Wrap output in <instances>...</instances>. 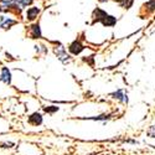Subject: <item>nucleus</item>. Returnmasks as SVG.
I'll return each mask as SVG.
<instances>
[{"instance_id":"obj_1","label":"nucleus","mask_w":155,"mask_h":155,"mask_svg":"<svg viewBox=\"0 0 155 155\" xmlns=\"http://www.w3.org/2000/svg\"><path fill=\"white\" fill-rule=\"evenodd\" d=\"M15 24H16V21L10 18H5V16L0 18V28L2 29H10L12 25H15Z\"/></svg>"},{"instance_id":"obj_7","label":"nucleus","mask_w":155,"mask_h":155,"mask_svg":"<svg viewBox=\"0 0 155 155\" xmlns=\"http://www.w3.org/2000/svg\"><path fill=\"white\" fill-rule=\"evenodd\" d=\"M31 37L32 38H40L41 37V29L38 24H34L31 26Z\"/></svg>"},{"instance_id":"obj_11","label":"nucleus","mask_w":155,"mask_h":155,"mask_svg":"<svg viewBox=\"0 0 155 155\" xmlns=\"http://www.w3.org/2000/svg\"><path fill=\"white\" fill-rule=\"evenodd\" d=\"M148 135L151 137V138H155V125L150 127L149 128V130H148Z\"/></svg>"},{"instance_id":"obj_6","label":"nucleus","mask_w":155,"mask_h":155,"mask_svg":"<svg viewBox=\"0 0 155 155\" xmlns=\"http://www.w3.org/2000/svg\"><path fill=\"white\" fill-rule=\"evenodd\" d=\"M0 81H3L4 83H10V81H11V73L6 67H3V70H2V77H0Z\"/></svg>"},{"instance_id":"obj_9","label":"nucleus","mask_w":155,"mask_h":155,"mask_svg":"<svg viewBox=\"0 0 155 155\" xmlns=\"http://www.w3.org/2000/svg\"><path fill=\"white\" fill-rule=\"evenodd\" d=\"M18 4L21 6V8H25V6H28L32 3V0H16Z\"/></svg>"},{"instance_id":"obj_3","label":"nucleus","mask_w":155,"mask_h":155,"mask_svg":"<svg viewBox=\"0 0 155 155\" xmlns=\"http://www.w3.org/2000/svg\"><path fill=\"white\" fill-rule=\"evenodd\" d=\"M40 14V9L38 8H29L28 9V11H26V19L28 20H35L36 18H37V15Z\"/></svg>"},{"instance_id":"obj_13","label":"nucleus","mask_w":155,"mask_h":155,"mask_svg":"<svg viewBox=\"0 0 155 155\" xmlns=\"http://www.w3.org/2000/svg\"><path fill=\"white\" fill-rule=\"evenodd\" d=\"M101 3H106V2H108V0H99Z\"/></svg>"},{"instance_id":"obj_5","label":"nucleus","mask_w":155,"mask_h":155,"mask_svg":"<svg viewBox=\"0 0 155 155\" xmlns=\"http://www.w3.org/2000/svg\"><path fill=\"white\" fill-rule=\"evenodd\" d=\"M29 123L32 124V125H40V124L42 123V117H41V114L34 113L31 117L29 118Z\"/></svg>"},{"instance_id":"obj_12","label":"nucleus","mask_w":155,"mask_h":155,"mask_svg":"<svg viewBox=\"0 0 155 155\" xmlns=\"http://www.w3.org/2000/svg\"><path fill=\"white\" fill-rule=\"evenodd\" d=\"M45 110H46V112H50V113H52V112L58 110V108H57V107H54V108H48V107H47V108H45Z\"/></svg>"},{"instance_id":"obj_10","label":"nucleus","mask_w":155,"mask_h":155,"mask_svg":"<svg viewBox=\"0 0 155 155\" xmlns=\"http://www.w3.org/2000/svg\"><path fill=\"white\" fill-rule=\"evenodd\" d=\"M145 6L150 10V11H153V10H155V0H149V2L145 4Z\"/></svg>"},{"instance_id":"obj_8","label":"nucleus","mask_w":155,"mask_h":155,"mask_svg":"<svg viewBox=\"0 0 155 155\" xmlns=\"http://www.w3.org/2000/svg\"><path fill=\"white\" fill-rule=\"evenodd\" d=\"M112 96H114V98H118V99H120V101L128 102V98H127V96L123 93V91H118V92H115V93H112Z\"/></svg>"},{"instance_id":"obj_2","label":"nucleus","mask_w":155,"mask_h":155,"mask_svg":"<svg viewBox=\"0 0 155 155\" xmlns=\"http://www.w3.org/2000/svg\"><path fill=\"white\" fill-rule=\"evenodd\" d=\"M68 48H70V51H71L73 55H78L84 47H83V45H82L80 41H74V42H72V44L70 45Z\"/></svg>"},{"instance_id":"obj_4","label":"nucleus","mask_w":155,"mask_h":155,"mask_svg":"<svg viewBox=\"0 0 155 155\" xmlns=\"http://www.w3.org/2000/svg\"><path fill=\"white\" fill-rule=\"evenodd\" d=\"M101 22H102L103 25H106V26H114L115 22H117V19H115L114 16H110V15L107 14L104 18L101 20Z\"/></svg>"}]
</instances>
